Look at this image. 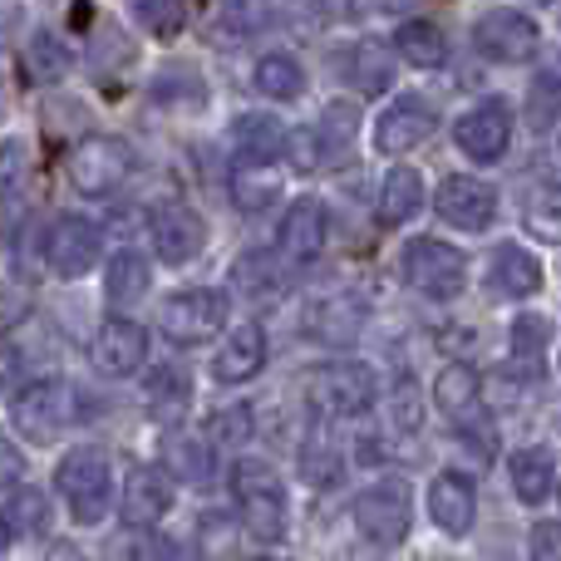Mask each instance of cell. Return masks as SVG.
<instances>
[{
  "instance_id": "7bdbcfd3",
  "label": "cell",
  "mask_w": 561,
  "mask_h": 561,
  "mask_svg": "<svg viewBox=\"0 0 561 561\" xmlns=\"http://www.w3.org/2000/svg\"><path fill=\"white\" fill-rule=\"evenodd\" d=\"M296 15L306 25H335L350 15V0H296Z\"/></svg>"
},
{
  "instance_id": "8992f818",
  "label": "cell",
  "mask_w": 561,
  "mask_h": 561,
  "mask_svg": "<svg viewBox=\"0 0 561 561\" xmlns=\"http://www.w3.org/2000/svg\"><path fill=\"white\" fill-rule=\"evenodd\" d=\"M158 325L173 345L193 350V345H207L227 330V296L213 286H193V290H178V296L163 300L158 310Z\"/></svg>"
},
{
  "instance_id": "7c38bea8",
  "label": "cell",
  "mask_w": 561,
  "mask_h": 561,
  "mask_svg": "<svg viewBox=\"0 0 561 561\" xmlns=\"http://www.w3.org/2000/svg\"><path fill=\"white\" fill-rule=\"evenodd\" d=\"M148 232H153V252L163 256L168 266L197 262V256H203V247H207V222L187 203H158Z\"/></svg>"
},
{
  "instance_id": "30bf717a",
  "label": "cell",
  "mask_w": 561,
  "mask_h": 561,
  "mask_svg": "<svg viewBox=\"0 0 561 561\" xmlns=\"http://www.w3.org/2000/svg\"><path fill=\"white\" fill-rule=\"evenodd\" d=\"M45 262L59 280H79L94 272L99 262V227L79 213H59L49 222V242H45Z\"/></svg>"
},
{
  "instance_id": "bcb514c9",
  "label": "cell",
  "mask_w": 561,
  "mask_h": 561,
  "mask_svg": "<svg viewBox=\"0 0 561 561\" xmlns=\"http://www.w3.org/2000/svg\"><path fill=\"white\" fill-rule=\"evenodd\" d=\"M537 178H542L552 193H561V138H552V144L537 153Z\"/></svg>"
},
{
  "instance_id": "8fae6325",
  "label": "cell",
  "mask_w": 561,
  "mask_h": 561,
  "mask_svg": "<svg viewBox=\"0 0 561 561\" xmlns=\"http://www.w3.org/2000/svg\"><path fill=\"white\" fill-rule=\"evenodd\" d=\"M454 144L473 163H497L507 153V144H513V108L503 99H483L454 124Z\"/></svg>"
},
{
  "instance_id": "60d3db41",
  "label": "cell",
  "mask_w": 561,
  "mask_h": 561,
  "mask_svg": "<svg viewBox=\"0 0 561 561\" xmlns=\"http://www.w3.org/2000/svg\"><path fill=\"white\" fill-rule=\"evenodd\" d=\"M213 25H217V35H227V39L247 35V30H252V0H217Z\"/></svg>"
},
{
  "instance_id": "3957f363",
  "label": "cell",
  "mask_w": 561,
  "mask_h": 561,
  "mask_svg": "<svg viewBox=\"0 0 561 561\" xmlns=\"http://www.w3.org/2000/svg\"><path fill=\"white\" fill-rule=\"evenodd\" d=\"M379 399V379L359 359H335L306 375V404L320 419H359Z\"/></svg>"
},
{
  "instance_id": "d4e9b609",
  "label": "cell",
  "mask_w": 561,
  "mask_h": 561,
  "mask_svg": "<svg viewBox=\"0 0 561 561\" xmlns=\"http://www.w3.org/2000/svg\"><path fill=\"white\" fill-rule=\"evenodd\" d=\"M394 49H399V59H409V65H419V69L448 65V35L434 20H404V25L394 30Z\"/></svg>"
},
{
  "instance_id": "277c9868",
  "label": "cell",
  "mask_w": 561,
  "mask_h": 561,
  "mask_svg": "<svg viewBox=\"0 0 561 561\" xmlns=\"http://www.w3.org/2000/svg\"><path fill=\"white\" fill-rule=\"evenodd\" d=\"M128 173H134V148L114 134L79 138L65 158V178L75 183V193H84V197H108L118 183H128Z\"/></svg>"
},
{
  "instance_id": "681fc988",
  "label": "cell",
  "mask_w": 561,
  "mask_h": 561,
  "mask_svg": "<svg viewBox=\"0 0 561 561\" xmlns=\"http://www.w3.org/2000/svg\"><path fill=\"white\" fill-rule=\"evenodd\" d=\"M15 369H20L15 340H0V385H10V379H15Z\"/></svg>"
},
{
  "instance_id": "7a4b0ae2",
  "label": "cell",
  "mask_w": 561,
  "mask_h": 561,
  "mask_svg": "<svg viewBox=\"0 0 561 561\" xmlns=\"http://www.w3.org/2000/svg\"><path fill=\"white\" fill-rule=\"evenodd\" d=\"M55 488L65 493L69 517L79 527H94L108 517V497H114V478H108V454L104 448H69L55 468Z\"/></svg>"
},
{
  "instance_id": "5bb4252c",
  "label": "cell",
  "mask_w": 561,
  "mask_h": 561,
  "mask_svg": "<svg viewBox=\"0 0 561 561\" xmlns=\"http://www.w3.org/2000/svg\"><path fill=\"white\" fill-rule=\"evenodd\" d=\"M434 128H438L434 104H428V99H419V94H404V99H394V104L379 114L375 148H379V153H389V158H399V153H409V148L424 144Z\"/></svg>"
},
{
  "instance_id": "f546056e",
  "label": "cell",
  "mask_w": 561,
  "mask_h": 561,
  "mask_svg": "<svg viewBox=\"0 0 561 561\" xmlns=\"http://www.w3.org/2000/svg\"><path fill=\"white\" fill-rule=\"evenodd\" d=\"M25 65H30V79H35V84H59V79L75 69V55H69V45L55 35V30H39V35H30Z\"/></svg>"
},
{
  "instance_id": "f35d334b",
  "label": "cell",
  "mask_w": 561,
  "mask_h": 561,
  "mask_svg": "<svg viewBox=\"0 0 561 561\" xmlns=\"http://www.w3.org/2000/svg\"><path fill=\"white\" fill-rule=\"evenodd\" d=\"M557 99H561V75L557 69H547V75L533 84V128L537 134L557 124Z\"/></svg>"
},
{
  "instance_id": "d6986e66",
  "label": "cell",
  "mask_w": 561,
  "mask_h": 561,
  "mask_svg": "<svg viewBox=\"0 0 561 561\" xmlns=\"http://www.w3.org/2000/svg\"><path fill=\"white\" fill-rule=\"evenodd\" d=\"M266 365V330L262 325H237L232 335L222 340V350H217L213 359V379L217 385H247V379H256Z\"/></svg>"
},
{
  "instance_id": "ac0fdd59",
  "label": "cell",
  "mask_w": 561,
  "mask_h": 561,
  "mask_svg": "<svg viewBox=\"0 0 561 561\" xmlns=\"http://www.w3.org/2000/svg\"><path fill=\"white\" fill-rule=\"evenodd\" d=\"M306 335L320 345H355L359 330H365V306L350 296H320L306 306Z\"/></svg>"
},
{
  "instance_id": "d6a6232c",
  "label": "cell",
  "mask_w": 561,
  "mask_h": 561,
  "mask_svg": "<svg viewBox=\"0 0 561 561\" xmlns=\"http://www.w3.org/2000/svg\"><path fill=\"white\" fill-rule=\"evenodd\" d=\"M128 10L153 39H178L187 25V0H128Z\"/></svg>"
},
{
  "instance_id": "52a82bcc",
  "label": "cell",
  "mask_w": 561,
  "mask_h": 561,
  "mask_svg": "<svg viewBox=\"0 0 561 561\" xmlns=\"http://www.w3.org/2000/svg\"><path fill=\"white\" fill-rule=\"evenodd\" d=\"M399 266H404L409 286L434 296V300H454L458 290L468 286L463 252H454V247L438 242V237H414V242L404 247V256H399Z\"/></svg>"
},
{
  "instance_id": "83f0119b",
  "label": "cell",
  "mask_w": 561,
  "mask_h": 561,
  "mask_svg": "<svg viewBox=\"0 0 561 561\" xmlns=\"http://www.w3.org/2000/svg\"><path fill=\"white\" fill-rule=\"evenodd\" d=\"M350 79H355L359 94H385L394 84V55H389L379 39H359L350 49Z\"/></svg>"
},
{
  "instance_id": "8d00e7d4",
  "label": "cell",
  "mask_w": 561,
  "mask_h": 561,
  "mask_svg": "<svg viewBox=\"0 0 561 561\" xmlns=\"http://www.w3.org/2000/svg\"><path fill=\"white\" fill-rule=\"evenodd\" d=\"M523 222L533 237L561 247V197H527L523 203Z\"/></svg>"
},
{
  "instance_id": "cb8c5ba5",
  "label": "cell",
  "mask_w": 561,
  "mask_h": 561,
  "mask_svg": "<svg viewBox=\"0 0 561 561\" xmlns=\"http://www.w3.org/2000/svg\"><path fill=\"white\" fill-rule=\"evenodd\" d=\"M419 207H424V178L414 168L385 173V187H379V227H404Z\"/></svg>"
},
{
  "instance_id": "4dcf8cb0",
  "label": "cell",
  "mask_w": 561,
  "mask_h": 561,
  "mask_svg": "<svg viewBox=\"0 0 561 561\" xmlns=\"http://www.w3.org/2000/svg\"><path fill=\"white\" fill-rule=\"evenodd\" d=\"M252 79H256V89H262L266 99H280V104L306 94V69H300L290 55H262Z\"/></svg>"
},
{
  "instance_id": "ab89813d",
  "label": "cell",
  "mask_w": 561,
  "mask_h": 561,
  "mask_svg": "<svg viewBox=\"0 0 561 561\" xmlns=\"http://www.w3.org/2000/svg\"><path fill=\"white\" fill-rule=\"evenodd\" d=\"M355 124H359L355 104H330L325 108V128H320V148H325V153H335L340 144H350V138H355Z\"/></svg>"
},
{
  "instance_id": "d590c367",
  "label": "cell",
  "mask_w": 561,
  "mask_h": 561,
  "mask_svg": "<svg viewBox=\"0 0 561 561\" xmlns=\"http://www.w3.org/2000/svg\"><path fill=\"white\" fill-rule=\"evenodd\" d=\"M144 394H148V404H153V409L173 414V409L187 404V375H183V369H173V365L153 369V375L144 379Z\"/></svg>"
},
{
  "instance_id": "74e56055",
  "label": "cell",
  "mask_w": 561,
  "mask_h": 561,
  "mask_svg": "<svg viewBox=\"0 0 561 561\" xmlns=\"http://www.w3.org/2000/svg\"><path fill=\"white\" fill-rule=\"evenodd\" d=\"M232 286L256 290V296H272V290L280 286V276L272 272V256H262V252H247L242 262H237V272H232Z\"/></svg>"
},
{
  "instance_id": "e575fe53",
  "label": "cell",
  "mask_w": 561,
  "mask_h": 561,
  "mask_svg": "<svg viewBox=\"0 0 561 561\" xmlns=\"http://www.w3.org/2000/svg\"><path fill=\"white\" fill-rule=\"evenodd\" d=\"M163 454H168L173 478H183V483H203V478L213 473V454H207V444L203 438H193V434H173Z\"/></svg>"
},
{
  "instance_id": "44dd1931",
  "label": "cell",
  "mask_w": 561,
  "mask_h": 561,
  "mask_svg": "<svg viewBox=\"0 0 561 561\" xmlns=\"http://www.w3.org/2000/svg\"><path fill=\"white\" fill-rule=\"evenodd\" d=\"M488 286L507 300H523V296H537L542 290V262L523 247H497L493 252V266H488Z\"/></svg>"
},
{
  "instance_id": "f907efd6",
  "label": "cell",
  "mask_w": 561,
  "mask_h": 561,
  "mask_svg": "<svg viewBox=\"0 0 561 561\" xmlns=\"http://www.w3.org/2000/svg\"><path fill=\"white\" fill-rule=\"evenodd\" d=\"M399 424H404V428L419 424V414H414V389H409V385H399Z\"/></svg>"
},
{
  "instance_id": "11a10c76",
  "label": "cell",
  "mask_w": 561,
  "mask_h": 561,
  "mask_svg": "<svg viewBox=\"0 0 561 561\" xmlns=\"http://www.w3.org/2000/svg\"><path fill=\"white\" fill-rule=\"evenodd\" d=\"M533 5H552V0H533Z\"/></svg>"
},
{
  "instance_id": "4fadbf2b",
  "label": "cell",
  "mask_w": 561,
  "mask_h": 561,
  "mask_svg": "<svg viewBox=\"0 0 561 561\" xmlns=\"http://www.w3.org/2000/svg\"><path fill=\"white\" fill-rule=\"evenodd\" d=\"M89 359H94L99 375H108V379H128V375H134V369L148 359V330L138 325V320L108 316L104 325L94 330Z\"/></svg>"
},
{
  "instance_id": "6da1fadb",
  "label": "cell",
  "mask_w": 561,
  "mask_h": 561,
  "mask_svg": "<svg viewBox=\"0 0 561 561\" xmlns=\"http://www.w3.org/2000/svg\"><path fill=\"white\" fill-rule=\"evenodd\" d=\"M232 493H237L242 527L256 542H280L286 537V488H280L276 468L266 458H237Z\"/></svg>"
},
{
  "instance_id": "7402d4cb",
  "label": "cell",
  "mask_w": 561,
  "mask_h": 561,
  "mask_svg": "<svg viewBox=\"0 0 561 561\" xmlns=\"http://www.w3.org/2000/svg\"><path fill=\"white\" fill-rule=\"evenodd\" d=\"M232 144L247 163H272V158L286 153V128L272 114H242L232 124Z\"/></svg>"
},
{
  "instance_id": "ee69618b",
  "label": "cell",
  "mask_w": 561,
  "mask_h": 561,
  "mask_svg": "<svg viewBox=\"0 0 561 561\" xmlns=\"http://www.w3.org/2000/svg\"><path fill=\"white\" fill-rule=\"evenodd\" d=\"M527 552L533 561H561V523H537L527 533Z\"/></svg>"
},
{
  "instance_id": "f1b7e54d",
  "label": "cell",
  "mask_w": 561,
  "mask_h": 561,
  "mask_svg": "<svg viewBox=\"0 0 561 561\" xmlns=\"http://www.w3.org/2000/svg\"><path fill=\"white\" fill-rule=\"evenodd\" d=\"M0 527L10 537H39L49 527V497L39 488H15L0 507Z\"/></svg>"
},
{
  "instance_id": "c3c4849f",
  "label": "cell",
  "mask_w": 561,
  "mask_h": 561,
  "mask_svg": "<svg viewBox=\"0 0 561 561\" xmlns=\"http://www.w3.org/2000/svg\"><path fill=\"white\" fill-rule=\"evenodd\" d=\"M247 414H252V409H227L222 424H217V438H247V434H252Z\"/></svg>"
},
{
  "instance_id": "603a6c76",
  "label": "cell",
  "mask_w": 561,
  "mask_h": 561,
  "mask_svg": "<svg viewBox=\"0 0 561 561\" xmlns=\"http://www.w3.org/2000/svg\"><path fill=\"white\" fill-rule=\"evenodd\" d=\"M148 286H153V266H148L144 252H134V247H124V252H114L104 262V296L108 300H144Z\"/></svg>"
},
{
  "instance_id": "2e32d148",
  "label": "cell",
  "mask_w": 561,
  "mask_h": 561,
  "mask_svg": "<svg viewBox=\"0 0 561 561\" xmlns=\"http://www.w3.org/2000/svg\"><path fill=\"white\" fill-rule=\"evenodd\" d=\"M497 213V193L483 183V178H448L444 187H438V217H444L448 227H463V232H483L488 222H493Z\"/></svg>"
},
{
  "instance_id": "5b68a950",
  "label": "cell",
  "mask_w": 561,
  "mask_h": 561,
  "mask_svg": "<svg viewBox=\"0 0 561 561\" xmlns=\"http://www.w3.org/2000/svg\"><path fill=\"white\" fill-rule=\"evenodd\" d=\"M10 419L30 444H55L69 424H75V389L69 379H30L10 399Z\"/></svg>"
},
{
  "instance_id": "f5cc1de1",
  "label": "cell",
  "mask_w": 561,
  "mask_h": 561,
  "mask_svg": "<svg viewBox=\"0 0 561 561\" xmlns=\"http://www.w3.org/2000/svg\"><path fill=\"white\" fill-rule=\"evenodd\" d=\"M5 537H10V533H5V527H0V552H5Z\"/></svg>"
},
{
  "instance_id": "ffe728a7",
  "label": "cell",
  "mask_w": 561,
  "mask_h": 561,
  "mask_svg": "<svg viewBox=\"0 0 561 561\" xmlns=\"http://www.w3.org/2000/svg\"><path fill=\"white\" fill-rule=\"evenodd\" d=\"M428 513H434V523L454 537L473 533V517H478L473 483H468L463 473H438L434 483H428Z\"/></svg>"
},
{
  "instance_id": "9a60e30c",
  "label": "cell",
  "mask_w": 561,
  "mask_h": 561,
  "mask_svg": "<svg viewBox=\"0 0 561 561\" xmlns=\"http://www.w3.org/2000/svg\"><path fill=\"white\" fill-rule=\"evenodd\" d=\"M276 252L286 266H310L325 252V207L316 197H296L286 207V222L276 232Z\"/></svg>"
},
{
  "instance_id": "1f68e13d",
  "label": "cell",
  "mask_w": 561,
  "mask_h": 561,
  "mask_svg": "<svg viewBox=\"0 0 561 561\" xmlns=\"http://www.w3.org/2000/svg\"><path fill=\"white\" fill-rule=\"evenodd\" d=\"M547 340H552V320H542V316H517V320H513V365H523L527 375H542Z\"/></svg>"
},
{
  "instance_id": "9c48e42d",
  "label": "cell",
  "mask_w": 561,
  "mask_h": 561,
  "mask_svg": "<svg viewBox=\"0 0 561 561\" xmlns=\"http://www.w3.org/2000/svg\"><path fill=\"white\" fill-rule=\"evenodd\" d=\"M473 45L493 65H527L542 49V25L527 10H488L473 25Z\"/></svg>"
},
{
  "instance_id": "7dc6e473",
  "label": "cell",
  "mask_w": 561,
  "mask_h": 561,
  "mask_svg": "<svg viewBox=\"0 0 561 561\" xmlns=\"http://www.w3.org/2000/svg\"><path fill=\"white\" fill-rule=\"evenodd\" d=\"M20 473H25V458H20V448L10 444L5 434H0V488H15Z\"/></svg>"
},
{
  "instance_id": "816d5d0a",
  "label": "cell",
  "mask_w": 561,
  "mask_h": 561,
  "mask_svg": "<svg viewBox=\"0 0 561 561\" xmlns=\"http://www.w3.org/2000/svg\"><path fill=\"white\" fill-rule=\"evenodd\" d=\"M45 561H84V552H79L75 542H55V552H49Z\"/></svg>"
},
{
  "instance_id": "836d02e7",
  "label": "cell",
  "mask_w": 561,
  "mask_h": 561,
  "mask_svg": "<svg viewBox=\"0 0 561 561\" xmlns=\"http://www.w3.org/2000/svg\"><path fill=\"white\" fill-rule=\"evenodd\" d=\"M434 404L444 414H463L478 404V375L468 365H444V375L434 379Z\"/></svg>"
},
{
  "instance_id": "f6af8a7d",
  "label": "cell",
  "mask_w": 561,
  "mask_h": 561,
  "mask_svg": "<svg viewBox=\"0 0 561 561\" xmlns=\"http://www.w3.org/2000/svg\"><path fill=\"white\" fill-rule=\"evenodd\" d=\"M25 144L20 138H10V144H0V197L10 193V187L20 183V173H25Z\"/></svg>"
},
{
  "instance_id": "b9f144b4",
  "label": "cell",
  "mask_w": 561,
  "mask_h": 561,
  "mask_svg": "<svg viewBox=\"0 0 561 561\" xmlns=\"http://www.w3.org/2000/svg\"><path fill=\"white\" fill-rule=\"evenodd\" d=\"M286 153H290V163H296V173H316L320 158H325V148H320V134L296 128V134H286Z\"/></svg>"
},
{
  "instance_id": "e0dca14e",
  "label": "cell",
  "mask_w": 561,
  "mask_h": 561,
  "mask_svg": "<svg viewBox=\"0 0 561 561\" xmlns=\"http://www.w3.org/2000/svg\"><path fill=\"white\" fill-rule=\"evenodd\" d=\"M173 507V478L153 463H138L124 483V523L128 527H158Z\"/></svg>"
},
{
  "instance_id": "db71d44e",
  "label": "cell",
  "mask_w": 561,
  "mask_h": 561,
  "mask_svg": "<svg viewBox=\"0 0 561 561\" xmlns=\"http://www.w3.org/2000/svg\"><path fill=\"white\" fill-rule=\"evenodd\" d=\"M252 561H280V557H252Z\"/></svg>"
},
{
  "instance_id": "4316f807",
  "label": "cell",
  "mask_w": 561,
  "mask_h": 561,
  "mask_svg": "<svg viewBox=\"0 0 561 561\" xmlns=\"http://www.w3.org/2000/svg\"><path fill=\"white\" fill-rule=\"evenodd\" d=\"M280 197V178L272 163H237L232 168V203L242 207V213H266Z\"/></svg>"
},
{
  "instance_id": "484cf974",
  "label": "cell",
  "mask_w": 561,
  "mask_h": 561,
  "mask_svg": "<svg viewBox=\"0 0 561 561\" xmlns=\"http://www.w3.org/2000/svg\"><path fill=\"white\" fill-rule=\"evenodd\" d=\"M513 488H517V503L527 507H542L557 488V468L547 458V448H517L513 454Z\"/></svg>"
},
{
  "instance_id": "ba28073f",
  "label": "cell",
  "mask_w": 561,
  "mask_h": 561,
  "mask_svg": "<svg viewBox=\"0 0 561 561\" xmlns=\"http://www.w3.org/2000/svg\"><path fill=\"white\" fill-rule=\"evenodd\" d=\"M409 523H414V493H409L404 478H385V483L365 488L355 497V527L379 547H394L409 537Z\"/></svg>"
}]
</instances>
